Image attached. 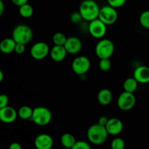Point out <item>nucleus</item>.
<instances>
[{"instance_id":"obj_23","label":"nucleus","mask_w":149,"mask_h":149,"mask_svg":"<svg viewBox=\"0 0 149 149\" xmlns=\"http://www.w3.org/2000/svg\"><path fill=\"white\" fill-rule=\"evenodd\" d=\"M67 40V37L64 33L61 32H57L54 33L52 36V42L55 45H63L64 46L65 42Z\"/></svg>"},{"instance_id":"obj_14","label":"nucleus","mask_w":149,"mask_h":149,"mask_svg":"<svg viewBox=\"0 0 149 149\" xmlns=\"http://www.w3.org/2000/svg\"><path fill=\"white\" fill-rule=\"evenodd\" d=\"M106 128L109 135H117L123 130V123L118 118H111L109 119Z\"/></svg>"},{"instance_id":"obj_12","label":"nucleus","mask_w":149,"mask_h":149,"mask_svg":"<svg viewBox=\"0 0 149 149\" xmlns=\"http://www.w3.org/2000/svg\"><path fill=\"white\" fill-rule=\"evenodd\" d=\"M67 52L69 54H77L81 50L82 48V42L76 36H71V37L67 38V40L64 45Z\"/></svg>"},{"instance_id":"obj_26","label":"nucleus","mask_w":149,"mask_h":149,"mask_svg":"<svg viewBox=\"0 0 149 149\" xmlns=\"http://www.w3.org/2000/svg\"><path fill=\"white\" fill-rule=\"evenodd\" d=\"M112 149H123L125 147V142L122 138H116L111 143Z\"/></svg>"},{"instance_id":"obj_34","label":"nucleus","mask_w":149,"mask_h":149,"mask_svg":"<svg viewBox=\"0 0 149 149\" xmlns=\"http://www.w3.org/2000/svg\"><path fill=\"white\" fill-rule=\"evenodd\" d=\"M9 148L10 149H21L22 146L20 145V143L17 142H14L12 143L9 146Z\"/></svg>"},{"instance_id":"obj_9","label":"nucleus","mask_w":149,"mask_h":149,"mask_svg":"<svg viewBox=\"0 0 149 149\" xmlns=\"http://www.w3.org/2000/svg\"><path fill=\"white\" fill-rule=\"evenodd\" d=\"M107 25L105 24L99 18L95 19L90 22L88 26L89 33L92 36L96 39H102L107 31Z\"/></svg>"},{"instance_id":"obj_24","label":"nucleus","mask_w":149,"mask_h":149,"mask_svg":"<svg viewBox=\"0 0 149 149\" xmlns=\"http://www.w3.org/2000/svg\"><path fill=\"white\" fill-rule=\"evenodd\" d=\"M140 23L145 29H149V10L143 12L140 15Z\"/></svg>"},{"instance_id":"obj_33","label":"nucleus","mask_w":149,"mask_h":149,"mask_svg":"<svg viewBox=\"0 0 149 149\" xmlns=\"http://www.w3.org/2000/svg\"><path fill=\"white\" fill-rule=\"evenodd\" d=\"M12 2L17 7H20V6L23 5V4L28 3L29 0H11Z\"/></svg>"},{"instance_id":"obj_15","label":"nucleus","mask_w":149,"mask_h":149,"mask_svg":"<svg viewBox=\"0 0 149 149\" xmlns=\"http://www.w3.org/2000/svg\"><path fill=\"white\" fill-rule=\"evenodd\" d=\"M133 77L141 84L149 82V67L146 65L138 66L133 72Z\"/></svg>"},{"instance_id":"obj_22","label":"nucleus","mask_w":149,"mask_h":149,"mask_svg":"<svg viewBox=\"0 0 149 149\" xmlns=\"http://www.w3.org/2000/svg\"><path fill=\"white\" fill-rule=\"evenodd\" d=\"M19 13L21 17H24V18H29L33 15V9L31 5L26 3V4L19 7Z\"/></svg>"},{"instance_id":"obj_18","label":"nucleus","mask_w":149,"mask_h":149,"mask_svg":"<svg viewBox=\"0 0 149 149\" xmlns=\"http://www.w3.org/2000/svg\"><path fill=\"white\" fill-rule=\"evenodd\" d=\"M16 42L13 38H5L0 43V50L4 54H10L15 52Z\"/></svg>"},{"instance_id":"obj_1","label":"nucleus","mask_w":149,"mask_h":149,"mask_svg":"<svg viewBox=\"0 0 149 149\" xmlns=\"http://www.w3.org/2000/svg\"><path fill=\"white\" fill-rule=\"evenodd\" d=\"M106 127L100 124H94L88 128L87 136L89 141L94 145H101L104 143L109 135Z\"/></svg>"},{"instance_id":"obj_36","label":"nucleus","mask_w":149,"mask_h":149,"mask_svg":"<svg viewBox=\"0 0 149 149\" xmlns=\"http://www.w3.org/2000/svg\"><path fill=\"white\" fill-rule=\"evenodd\" d=\"M4 79V74H3L2 71H0V81H1Z\"/></svg>"},{"instance_id":"obj_4","label":"nucleus","mask_w":149,"mask_h":149,"mask_svg":"<svg viewBox=\"0 0 149 149\" xmlns=\"http://www.w3.org/2000/svg\"><path fill=\"white\" fill-rule=\"evenodd\" d=\"M52 114L49 109L44 106H38L33 109L31 120L39 126H46L51 122Z\"/></svg>"},{"instance_id":"obj_17","label":"nucleus","mask_w":149,"mask_h":149,"mask_svg":"<svg viewBox=\"0 0 149 149\" xmlns=\"http://www.w3.org/2000/svg\"><path fill=\"white\" fill-rule=\"evenodd\" d=\"M97 101L102 106H108L110 104L113 99V94L109 89H102L97 93Z\"/></svg>"},{"instance_id":"obj_28","label":"nucleus","mask_w":149,"mask_h":149,"mask_svg":"<svg viewBox=\"0 0 149 149\" xmlns=\"http://www.w3.org/2000/svg\"><path fill=\"white\" fill-rule=\"evenodd\" d=\"M127 0H107L108 4L114 8H119L126 3Z\"/></svg>"},{"instance_id":"obj_13","label":"nucleus","mask_w":149,"mask_h":149,"mask_svg":"<svg viewBox=\"0 0 149 149\" xmlns=\"http://www.w3.org/2000/svg\"><path fill=\"white\" fill-rule=\"evenodd\" d=\"M53 143V139L48 134H40L34 140V146L37 149H50Z\"/></svg>"},{"instance_id":"obj_16","label":"nucleus","mask_w":149,"mask_h":149,"mask_svg":"<svg viewBox=\"0 0 149 149\" xmlns=\"http://www.w3.org/2000/svg\"><path fill=\"white\" fill-rule=\"evenodd\" d=\"M68 54L65 47L63 45H54L53 47L50 49L49 55L52 61L55 62H61L63 61Z\"/></svg>"},{"instance_id":"obj_6","label":"nucleus","mask_w":149,"mask_h":149,"mask_svg":"<svg viewBox=\"0 0 149 149\" xmlns=\"http://www.w3.org/2000/svg\"><path fill=\"white\" fill-rule=\"evenodd\" d=\"M98 18L105 24L112 25L116 23L118 18V13L116 8L109 5L104 6L100 9Z\"/></svg>"},{"instance_id":"obj_20","label":"nucleus","mask_w":149,"mask_h":149,"mask_svg":"<svg viewBox=\"0 0 149 149\" xmlns=\"http://www.w3.org/2000/svg\"><path fill=\"white\" fill-rule=\"evenodd\" d=\"M138 81L134 77H130L124 81L123 87L125 91L134 93L138 88Z\"/></svg>"},{"instance_id":"obj_21","label":"nucleus","mask_w":149,"mask_h":149,"mask_svg":"<svg viewBox=\"0 0 149 149\" xmlns=\"http://www.w3.org/2000/svg\"><path fill=\"white\" fill-rule=\"evenodd\" d=\"M33 111L31 108L28 106H23L18 109L17 114L18 116L22 119L27 120V119H31L33 114Z\"/></svg>"},{"instance_id":"obj_11","label":"nucleus","mask_w":149,"mask_h":149,"mask_svg":"<svg viewBox=\"0 0 149 149\" xmlns=\"http://www.w3.org/2000/svg\"><path fill=\"white\" fill-rule=\"evenodd\" d=\"M17 112L15 109L11 106H6V107L0 109V120L5 124H10L14 122L17 119Z\"/></svg>"},{"instance_id":"obj_35","label":"nucleus","mask_w":149,"mask_h":149,"mask_svg":"<svg viewBox=\"0 0 149 149\" xmlns=\"http://www.w3.org/2000/svg\"><path fill=\"white\" fill-rule=\"evenodd\" d=\"M4 4L1 0H0V15L4 13Z\"/></svg>"},{"instance_id":"obj_30","label":"nucleus","mask_w":149,"mask_h":149,"mask_svg":"<svg viewBox=\"0 0 149 149\" xmlns=\"http://www.w3.org/2000/svg\"><path fill=\"white\" fill-rule=\"evenodd\" d=\"M9 103V98L7 95L1 94L0 95V109L6 107L8 106Z\"/></svg>"},{"instance_id":"obj_29","label":"nucleus","mask_w":149,"mask_h":149,"mask_svg":"<svg viewBox=\"0 0 149 149\" xmlns=\"http://www.w3.org/2000/svg\"><path fill=\"white\" fill-rule=\"evenodd\" d=\"M70 20H71V22L74 23H79L81 21V20H83L82 16H81V13L79 12H74L70 16Z\"/></svg>"},{"instance_id":"obj_31","label":"nucleus","mask_w":149,"mask_h":149,"mask_svg":"<svg viewBox=\"0 0 149 149\" xmlns=\"http://www.w3.org/2000/svg\"><path fill=\"white\" fill-rule=\"evenodd\" d=\"M24 44L21 43H17L15 45V52L16 54H18V55H20V54L23 53L25 52V49H26V47H25Z\"/></svg>"},{"instance_id":"obj_7","label":"nucleus","mask_w":149,"mask_h":149,"mask_svg":"<svg viewBox=\"0 0 149 149\" xmlns=\"http://www.w3.org/2000/svg\"><path fill=\"white\" fill-rule=\"evenodd\" d=\"M90 66H91V63H90V59L84 55L74 58L71 64L74 72L79 76H82L85 74L90 70Z\"/></svg>"},{"instance_id":"obj_2","label":"nucleus","mask_w":149,"mask_h":149,"mask_svg":"<svg viewBox=\"0 0 149 149\" xmlns=\"http://www.w3.org/2000/svg\"><path fill=\"white\" fill-rule=\"evenodd\" d=\"M100 9L95 0H84L80 4L79 11L83 20L90 22L98 18Z\"/></svg>"},{"instance_id":"obj_19","label":"nucleus","mask_w":149,"mask_h":149,"mask_svg":"<svg viewBox=\"0 0 149 149\" xmlns=\"http://www.w3.org/2000/svg\"><path fill=\"white\" fill-rule=\"evenodd\" d=\"M77 142L75 137L70 133H64L61 138V145L66 148H73Z\"/></svg>"},{"instance_id":"obj_8","label":"nucleus","mask_w":149,"mask_h":149,"mask_svg":"<svg viewBox=\"0 0 149 149\" xmlns=\"http://www.w3.org/2000/svg\"><path fill=\"white\" fill-rule=\"evenodd\" d=\"M136 99L133 93L124 91L119 95L117 99V106L122 111H130L135 106Z\"/></svg>"},{"instance_id":"obj_25","label":"nucleus","mask_w":149,"mask_h":149,"mask_svg":"<svg viewBox=\"0 0 149 149\" xmlns=\"http://www.w3.org/2000/svg\"><path fill=\"white\" fill-rule=\"evenodd\" d=\"M99 68L103 71H108L111 68V62L110 58H102L99 61Z\"/></svg>"},{"instance_id":"obj_27","label":"nucleus","mask_w":149,"mask_h":149,"mask_svg":"<svg viewBox=\"0 0 149 149\" xmlns=\"http://www.w3.org/2000/svg\"><path fill=\"white\" fill-rule=\"evenodd\" d=\"M91 146L87 142L84 141H77L72 149H90Z\"/></svg>"},{"instance_id":"obj_32","label":"nucleus","mask_w":149,"mask_h":149,"mask_svg":"<svg viewBox=\"0 0 149 149\" xmlns=\"http://www.w3.org/2000/svg\"><path fill=\"white\" fill-rule=\"evenodd\" d=\"M108 121H109V119H108L106 116H100L98 119V121H97V123L100 124V125H103V126L106 127V125H107Z\"/></svg>"},{"instance_id":"obj_3","label":"nucleus","mask_w":149,"mask_h":149,"mask_svg":"<svg viewBox=\"0 0 149 149\" xmlns=\"http://www.w3.org/2000/svg\"><path fill=\"white\" fill-rule=\"evenodd\" d=\"M33 37V31L29 26L25 24L17 25L13 31L12 38L16 43L26 45L31 42Z\"/></svg>"},{"instance_id":"obj_5","label":"nucleus","mask_w":149,"mask_h":149,"mask_svg":"<svg viewBox=\"0 0 149 149\" xmlns=\"http://www.w3.org/2000/svg\"><path fill=\"white\" fill-rule=\"evenodd\" d=\"M114 52V45L109 39H101L95 46V54L100 59L110 58Z\"/></svg>"},{"instance_id":"obj_10","label":"nucleus","mask_w":149,"mask_h":149,"mask_svg":"<svg viewBox=\"0 0 149 149\" xmlns=\"http://www.w3.org/2000/svg\"><path fill=\"white\" fill-rule=\"evenodd\" d=\"M50 52L49 45L45 42H39L31 47L30 50L31 56L35 60H42L46 58Z\"/></svg>"}]
</instances>
